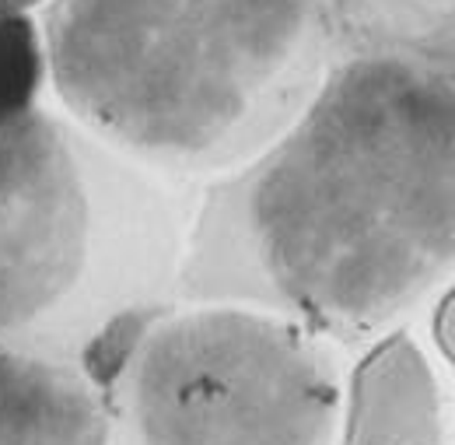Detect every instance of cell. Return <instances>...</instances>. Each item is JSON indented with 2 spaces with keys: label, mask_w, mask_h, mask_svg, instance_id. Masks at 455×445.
<instances>
[{
  "label": "cell",
  "mask_w": 455,
  "mask_h": 445,
  "mask_svg": "<svg viewBox=\"0 0 455 445\" xmlns=\"http://www.w3.org/2000/svg\"><path fill=\"white\" fill-rule=\"evenodd\" d=\"M330 67L403 56L452 70V0H323Z\"/></svg>",
  "instance_id": "6"
},
{
  "label": "cell",
  "mask_w": 455,
  "mask_h": 445,
  "mask_svg": "<svg viewBox=\"0 0 455 445\" xmlns=\"http://www.w3.org/2000/svg\"><path fill=\"white\" fill-rule=\"evenodd\" d=\"M109 445H337L333 340L252 305H175L106 392Z\"/></svg>",
  "instance_id": "4"
},
{
  "label": "cell",
  "mask_w": 455,
  "mask_h": 445,
  "mask_svg": "<svg viewBox=\"0 0 455 445\" xmlns=\"http://www.w3.org/2000/svg\"><path fill=\"white\" fill-rule=\"evenodd\" d=\"M43 43L70 116L169 179L249 162L330 70L323 0H50Z\"/></svg>",
  "instance_id": "2"
},
{
  "label": "cell",
  "mask_w": 455,
  "mask_h": 445,
  "mask_svg": "<svg viewBox=\"0 0 455 445\" xmlns=\"http://www.w3.org/2000/svg\"><path fill=\"white\" fill-rule=\"evenodd\" d=\"M43 0H0V14H18V11H32Z\"/></svg>",
  "instance_id": "8"
},
{
  "label": "cell",
  "mask_w": 455,
  "mask_h": 445,
  "mask_svg": "<svg viewBox=\"0 0 455 445\" xmlns=\"http://www.w3.org/2000/svg\"><path fill=\"white\" fill-rule=\"evenodd\" d=\"M455 256L452 70L333 63L263 151L196 197L175 302H235L361 344L420 305Z\"/></svg>",
  "instance_id": "1"
},
{
  "label": "cell",
  "mask_w": 455,
  "mask_h": 445,
  "mask_svg": "<svg viewBox=\"0 0 455 445\" xmlns=\"http://www.w3.org/2000/svg\"><path fill=\"white\" fill-rule=\"evenodd\" d=\"M0 445H109V403L77 365L0 340Z\"/></svg>",
  "instance_id": "5"
},
{
  "label": "cell",
  "mask_w": 455,
  "mask_h": 445,
  "mask_svg": "<svg viewBox=\"0 0 455 445\" xmlns=\"http://www.w3.org/2000/svg\"><path fill=\"white\" fill-rule=\"evenodd\" d=\"M196 193L46 109L0 126V340L109 392L175 280Z\"/></svg>",
  "instance_id": "3"
},
{
  "label": "cell",
  "mask_w": 455,
  "mask_h": 445,
  "mask_svg": "<svg viewBox=\"0 0 455 445\" xmlns=\"http://www.w3.org/2000/svg\"><path fill=\"white\" fill-rule=\"evenodd\" d=\"M46 74V43L28 11L0 14V126L36 109Z\"/></svg>",
  "instance_id": "7"
}]
</instances>
